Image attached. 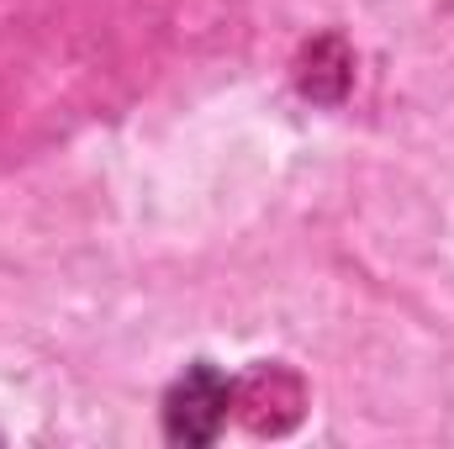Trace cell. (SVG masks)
Masks as SVG:
<instances>
[{
	"instance_id": "1",
	"label": "cell",
	"mask_w": 454,
	"mask_h": 449,
	"mask_svg": "<svg viewBox=\"0 0 454 449\" xmlns=\"http://www.w3.org/2000/svg\"><path fill=\"white\" fill-rule=\"evenodd\" d=\"M227 407H232V381L212 365H191L164 397V434L175 445H207L227 423Z\"/></svg>"
},
{
	"instance_id": "2",
	"label": "cell",
	"mask_w": 454,
	"mask_h": 449,
	"mask_svg": "<svg viewBox=\"0 0 454 449\" xmlns=\"http://www.w3.org/2000/svg\"><path fill=\"white\" fill-rule=\"evenodd\" d=\"M232 407L243 413L254 434H280L301 413V381L286 365H259L254 375L232 381Z\"/></svg>"
}]
</instances>
